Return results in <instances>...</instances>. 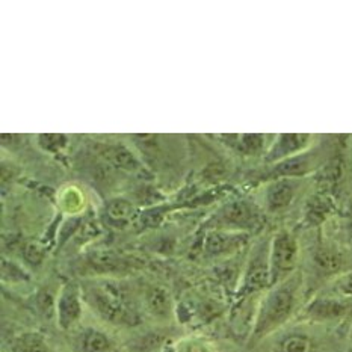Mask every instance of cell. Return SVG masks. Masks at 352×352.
<instances>
[{
	"mask_svg": "<svg viewBox=\"0 0 352 352\" xmlns=\"http://www.w3.org/2000/svg\"><path fill=\"white\" fill-rule=\"evenodd\" d=\"M352 311V300L336 296H318L304 309V316L315 322H331L346 318Z\"/></svg>",
	"mask_w": 352,
	"mask_h": 352,
	"instance_id": "cell-7",
	"label": "cell"
},
{
	"mask_svg": "<svg viewBox=\"0 0 352 352\" xmlns=\"http://www.w3.org/2000/svg\"><path fill=\"white\" fill-rule=\"evenodd\" d=\"M17 349L20 352H49L44 338L38 333H26L17 339Z\"/></svg>",
	"mask_w": 352,
	"mask_h": 352,
	"instance_id": "cell-20",
	"label": "cell"
},
{
	"mask_svg": "<svg viewBox=\"0 0 352 352\" xmlns=\"http://www.w3.org/2000/svg\"><path fill=\"white\" fill-rule=\"evenodd\" d=\"M351 339H352V336H351Z\"/></svg>",
	"mask_w": 352,
	"mask_h": 352,
	"instance_id": "cell-26",
	"label": "cell"
},
{
	"mask_svg": "<svg viewBox=\"0 0 352 352\" xmlns=\"http://www.w3.org/2000/svg\"><path fill=\"white\" fill-rule=\"evenodd\" d=\"M106 217L113 224L124 226L135 217V208L132 203L124 200V198H117V200H112L106 206Z\"/></svg>",
	"mask_w": 352,
	"mask_h": 352,
	"instance_id": "cell-17",
	"label": "cell"
},
{
	"mask_svg": "<svg viewBox=\"0 0 352 352\" xmlns=\"http://www.w3.org/2000/svg\"><path fill=\"white\" fill-rule=\"evenodd\" d=\"M38 142H40L41 147L47 151H53L58 153L63 150L64 147H67L68 144V138L65 135H40L38 136Z\"/></svg>",
	"mask_w": 352,
	"mask_h": 352,
	"instance_id": "cell-22",
	"label": "cell"
},
{
	"mask_svg": "<svg viewBox=\"0 0 352 352\" xmlns=\"http://www.w3.org/2000/svg\"><path fill=\"white\" fill-rule=\"evenodd\" d=\"M271 289V270H270V243H258L248 262L243 274V280L239 289L241 298H248Z\"/></svg>",
	"mask_w": 352,
	"mask_h": 352,
	"instance_id": "cell-5",
	"label": "cell"
},
{
	"mask_svg": "<svg viewBox=\"0 0 352 352\" xmlns=\"http://www.w3.org/2000/svg\"><path fill=\"white\" fill-rule=\"evenodd\" d=\"M215 219L219 230L250 234V232L262 226L263 215L256 204L247 200H234L223 206Z\"/></svg>",
	"mask_w": 352,
	"mask_h": 352,
	"instance_id": "cell-4",
	"label": "cell"
},
{
	"mask_svg": "<svg viewBox=\"0 0 352 352\" xmlns=\"http://www.w3.org/2000/svg\"><path fill=\"white\" fill-rule=\"evenodd\" d=\"M301 185H302L301 179H292V177L274 179L270 183V186L266 188V192H265L266 209L271 213H278L290 208L292 203L295 201Z\"/></svg>",
	"mask_w": 352,
	"mask_h": 352,
	"instance_id": "cell-8",
	"label": "cell"
},
{
	"mask_svg": "<svg viewBox=\"0 0 352 352\" xmlns=\"http://www.w3.org/2000/svg\"><path fill=\"white\" fill-rule=\"evenodd\" d=\"M2 278L5 281H26L29 280V275L21 270L19 265L14 262H8V260H2Z\"/></svg>",
	"mask_w": 352,
	"mask_h": 352,
	"instance_id": "cell-23",
	"label": "cell"
},
{
	"mask_svg": "<svg viewBox=\"0 0 352 352\" xmlns=\"http://www.w3.org/2000/svg\"><path fill=\"white\" fill-rule=\"evenodd\" d=\"M83 296L98 315L113 325L133 327L140 324V318L126 292L113 283L103 281L88 285L83 289Z\"/></svg>",
	"mask_w": 352,
	"mask_h": 352,
	"instance_id": "cell-2",
	"label": "cell"
},
{
	"mask_svg": "<svg viewBox=\"0 0 352 352\" xmlns=\"http://www.w3.org/2000/svg\"><path fill=\"white\" fill-rule=\"evenodd\" d=\"M301 278L298 274L290 275L285 281L272 286L260 302L254 327L251 331V343H257L266 336L277 331L292 318L298 304Z\"/></svg>",
	"mask_w": 352,
	"mask_h": 352,
	"instance_id": "cell-1",
	"label": "cell"
},
{
	"mask_svg": "<svg viewBox=\"0 0 352 352\" xmlns=\"http://www.w3.org/2000/svg\"><path fill=\"white\" fill-rule=\"evenodd\" d=\"M330 210H331V204L327 198L319 197V195L313 197L307 204V209H305V221H307L310 226L322 223L325 217L330 213Z\"/></svg>",
	"mask_w": 352,
	"mask_h": 352,
	"instance_id": "cell-19",
	"label": "cell"
},
{
	"mask_svg": "<svg viewBox=\"0 0 352 352\" xmlns=\"http://www.w3.org/2000/svg\"><path fill=\"white\" fill-rule=\"evenodd\" d=\"M227 145L245 156H254L262 151L266 145V135L241 133V135H221Z\"/></svg>",
	"mask_w": 352,
	"mask_h": 352,
	"instance_id": "cell-13",
	"label": "cell"
},
{
	"mask_svg": "<svg viewBox=\"0 0 352 352\" xmlns=\"http://www.w3.org/2000/svg\"><path fill=\"white\" fill-rule=\"evenodd\" d=\"M298 258H300V243L295 234L287 230L275 233L270 242L271 287L294 275Z\"/></svg>",
	"mask_w": 352,
	"mask_h": 352,
	"instance_id": "cell-3",
	"label": "cell"
},
{
	"mask_svg": "<svg viewBox=\"0 0 352 352\" xmlns=\"http://www.w3.org/2000/svg\"><path fill=\"white\" fill-rule=\"evenodd\" d=\"M277 352H313V340L309 334L289 333L278 340Z\"/></svg>",
	"mask_w": 352,
	"mask_h": 352,
	"instance_id": "cell-18",
	"label": "cell"
},
{
	"mask_svg": "<svg viewBox=\"0 0 352 352\" xmlns=\"http://www.w3.org/2000/svg\"><path fill=\"white\" fill-rule=\"evenodd\" d=\"M318 157L316 155L304 151L301 155L294 156L290 159L283 160L274 168V177H292V179H302L305 174H309L313 168H316Z\"/></svg>",
	"mask_w": 352,
	"mask_h": 352,
	"instance_id": "cell-12",
	"label": "cell"
},
{
	"mask_svg": "<svg viewBox=\"0 0 352 352\" xmlns=\"http://www.w3.org/2000/svg\"><path fill=\"white\" fill-rule=\"evenodd\" d=\"M78 349L80 352H112L113 343L108 334L87 328L79 334Z\"/></svg>",
	"mask_w": 352,
	"mask_h": 352,
	"instance_id": "cell-14",
	"label": "cell"
},
{
	"mask_svg": "<svg viewBox=\"0 0 352 352\" xmlns=\"http://www.w3.org/2000/svg\"><path fill=\"white\" fill-rule=\"evenodd\" d=\"M349 228H351V232H352V213H351V218H349Z\"/></svg>",
	"mask_w": 352,
	"mask_h": 352,
	"instance_id": "cell-25",
	"label": "cell"
},
{
	"mask_svg": "<svg viewBox=\"0 0 352 352\" xmlns=\"http://www.w3.org/2000/svg\"><path fill=\"white\" fill-rule=\"evenodd\" d=\"M94 150L106 164L117 168V170L136 173L142 168L140 159L122 144H97Z\"/></svg>",
	"mask_w": 352,
	"mask_h": 352,
	"instance_id": "cell-11",
	"label": "cell"
},
{
	"mask_svg": "<svg viewBox=\"0 0 352 352\" xmlns=\"http://www.w3.org/2000/svg\"><path fill=\"white\" fill-rule=\"evenodd\" d=\"M23 256L30 265H40L44 258V250L38 243L30 242L23 250Z\"/></svg>",
	"mask_w": 352,
	"mask_h": 352,
	"instance_id": "cell-24",
	"label": "cell"
},
{
	"mask_svg": "<svg viewBox=\"0 0 352 352\" xmlns=\"http://www.w3.org/2000/svg\"><path fill=\"white\" fill-rule=\"evenodd\" d=\"M313 262L318 267L319 272L322 274H339L342 271L345 260H343L342 252L330 247H320L316 250L315 256H313Z\"/></svg>",
	"mask_w": 352,
	"mask_h": 352,
	"instance_id": "cell-15",
	"label": "cell"
},
{
	"mask_svg": "<svg viewBox=\"0 0 352 352\" xmlns=\"http://www.w3.org/2000/svg\"><path fill=\"white\" fill-rule=\"evenodd\" d=\"M250 239L248 233L215 230L206 236L204 251L209 256H226L239 251L247 245Z\"/></svg>",
	"mask_w": 352,
	"mask_h": 352,
	"instance_id": "cell-10",
	"label": "cell"
},
{
	"mask_svg": "<svg viewBox=\"0 0 352 352\" xmlns=\"http://www.w3.org/2000/svg\"><path fill=\"white\" fill-rule=\"evenodd\" d=\"M145 304L157 318H166L171 311V300L164 287H150L145 292Z\"/></svg>",
	"mask_w": 352,
	"mask_h": 352,
	"instance_id": "cell-16",
	"label": "cell"
},
{
	"mask_svg": "<svg viewBox=\"0 0 352 352\" xmlns=\"http://www.w3.org/2000/svg\"><path fill=\"white\" fill-rule=\"evenodd\" d=\"M331 295L342 300H352V271L340 274L331 285Z\"/></svg>",
	"mask_w": 352,
	"mask_h": 352,
	"instance_id": "cell-21",
	"label": "cell"
},
{
	"mask_svg": "<svg viewBox=\"0 0 352 352\" xmlns=\"http://www.w3.org/2000/svg\"><path fill=\"white\" fill-rule=\"evenodd\" d=\"M313 136L309 133H280L275 136L270 148L266 151L265 160L267 164H280L283 160L301 155L311 145Z\"/></svg>",
	"mask_w": 352,
	"mask_h": 352,
	"instance_id": "cell-6",
	"label": "cell"
},
{
	"mask_svg": "<svg viewBox=\"0 0 352 352\" xmlns=\"http://www.w3.org/2000/svg\"><path fill=\"white\" fill-rule=\"evenodd\" d=\"M82 316V294L74 283H68L60 290L56 301V318L63 330L70 328L78 322Z\"/></svg>",
	"mask_w": 352,
	"mask_h": 352,
	"instance_id": "cell-9",
	"label": "cell"
}]
</instances>
